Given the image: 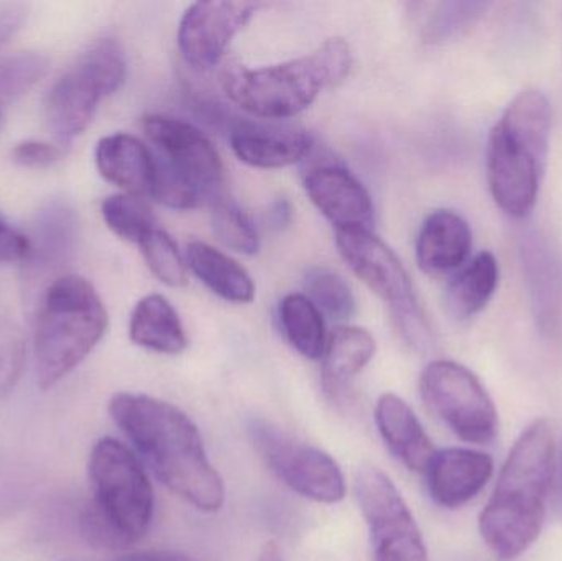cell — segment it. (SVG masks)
<instances>
[{"instance_id":"cell-1","label":"cell","mask_w":562,"mask_h":561,"mask_svg":"<svg viewBox=\"0 0 562 561\" xmlns=\"http://www.w3.org/2000/svg\"><path fill=\"white\" fill-rule=\"evenodd\" d=\"M109 414L168 490L203 513L223 507V478L183 411L148 395L119 392L109 402Z\"/></svg>"},{"instance_id":"cell-2","label":"cell","mask_w":562,"mask_h":561,"mask_svg":"<svg viewBox=\"0 0 562 561\" xmlns=\"http://www.w3.org/2000/svg\"><path fill=\"white\" fill-rule=\"evenodd\" d=\"M554 473L550 422L531 424L512 448L479 519L482 539L502 560L527 552L543 529Z\"/></svg>"},{"instance_id":"cell-3","label":"cell","mask_w":562,"mask_h":561,"mask_svg":"<svg viewBox=\"0 0 562 561\" xmlns=\"http://www.w3.org/2000/svg\"><path fill=\"white\" fill-rule=\"evenodd\" d=\"M551 105L547 96L527 89L507 105L487 142V180L492 198L510 217L533 211L547 170Z\"/></svg>"},{"instance_id":"cell-4","label":"cell","mask_w":562,"mask_h":561,"mask_svg":"<svg viewBox=\"0 0 562 561\" xmlns=\"http://www.w3.org/2000/svg\"><path fill=\"white\" fill-rule=\"evenodd\" d=\"M92 500L81 516L91 546L124 549L144 539L154 517V490L134 451L102 438L89 457Z\"/></svg>"},{"instance_id":"cell-5","label":"cell","mask_w":562,"mask_h":561,"mask_svg":"<svg viewBox=\"0 0 562 561\" xmlns=\"http://www.w3.org/2000/svg\"><path fill=\"white\" fill-rule=\"evenodd\" d=\"M352 63L349 43L330 38L311 55L280 65L257 69L227 66L221 72V85L244 111L267 121H280L310 108L324 88L342 82Z\"/></svg>"},{"instance_id":"cell-6","label":"cell","mask_w":562,"mask_h":561,"mask_svg":"<svg viewBox=\"0 0 562 561\" xmlns=\"http://www.w3.org/2000/svg\"><path fill=\"white\" fill-rule=\"evenodd\" d=\"M109 316L85 277L65 273L40 295L35 325L36 381L43 391L58 384L99 345Z\"/></svg>"},{"instance_id":"cell-7","label":"cell","mask_w":562,"mask_h":561,"mask_svg":"<svg viewBox=\"0 0 562 561\" xmlns=\"http://www.w3.org/2000/svg\"><path fill=\"white\" fill-rule=\"evenodd\" d=\"M127 61L114 38L99 40L49 89L45 117L59 147H69L91 125L102 99L119 91Z\"/></svg>"},{"instance_id":"cell-8","label":"cell","mask_w":562,"mask_h":561,"mask_svg":"<svg viewBox=\"0 0 562 561\" xmlns=\"http://www.w3.org/2000/svg\"><path fill=\"white\" fill-rule=\"evenodd\" d=\"M336 246L349 269L389 305L403 339L416 351L429 349L431 326L395 253L370 229L336 231Z\"/></svg>"},{"instance_id":"cell-9","label":"cell","mask_w":562,"mask_h":561,"mask_svg":"<svg viewBox=\"0 0 562 561\" xmlns=\"http://www.w3.org/2000/svg\"><path fill=\"white\" fill-rule=\"evenodd\" d=\"M429 411L462 441L491 444L498 431L494 401L477 375L454 361H432L419 379Z\"/></svg>"},{"instance_id":"cell-10","label":"cell","mask_w":562,"mask_h":561,"mask_svg":"<svg viewBox=\"0 0 562 561\" xmlns=\"http://www.w3.org/2000/svg\"><path fill=\"white\" fill-rule=\"evenodd\" d=\"M249 430L260 457L291 491L319 504L346 497L342 471L326 451L293 440L266 420H252Z\"/></svg>"},{"instance_id":"cell-11","label":"cell","mask_w":562,"mask_h":561,"mask_svg":"<svg viewBox=\"0 0 562 561\" xmlns=\"http://www.w3.org/2000/svg\"><path fill=\"white\" fill-rule=\"evenodd\" d=\"M356 496L369 526L373 561H428L422 530L386 474L362 468L356 476Z\"/></svg>"},{"instance_id":"cell-12","label":"cell","mask_w":562,"mask_h":561,"mask_svg":"<svg viewBox=\"0 0 562 561\" xmlns=\"http://www.w3.org/2000/svg\"><path fill=\"white\" fill-rule=\"evenodd\" d=\"M144 132L157 150L158 164L196 188L201 197L220 198L223 161L200 128L170 115L151 114L144 119Z\"/></svg>"},{"instance_id":"cell-13","label":"cell","mask_w":562,"mask_h":561,"mask_svg":"<svg viewBox=\"0 0 562 561\" xmlns=\"http://www.w3.org/2000/svg\"><path fill=\"white\" fill-rule=\"evenodd\" d=\"M262 7L259 2H196L188 7L178 26V48L184 61L207 71L223 59L234 36Z\"/></svg>"},{"instance_id":"cell-14","label":"cell","mask_w":562,"mask_h":561,"mask_svg":"<svg viewBox=\"0 0 562 561\" xmlns=\"http://www.w3.org/2000/svg\"><path fill=\"white\" fill-rule=\"evenodd\" d=\"M304 190L314 206L340 229H370L373 204L369 191L336 161H317L304 171Z\"/></svg>"},{"instance_id":"cell-15","label":"cell","mask_w":562,"mask_h":561,"mask_svg":"<svg viewBox=\"0 0 562 561\" xmlns=\"http://www.w3.org/2000/svg\"><path fill=\"white\" fill-rule=\"evenodd\" d=\"M25 277L30 282L55 277L71 262L79 237L75 207L66 200H52L36 211L29 236Z\"/></svg>"},{"instance_id":"cell-16","label":"cell","mask_w":562,"mask_h":561,"mask_svg":"<svg viewBox=\"0 0 562 561\" xmlns=\"http://www.w3.org/2000/svg\"><path fill=\"white\" fill-rule=\"evenodd\" d=\"M432 500L458 509L474 500L494 474V460L482 451L448 448L436 451L425 471Z\"/></svg>"},{"instance_id":"cell-17","label":"cell","mask_w":562,"mask_h":561,"mask_svg":"<svg viewBox=\"0 0 562 561\" xmlns=\"http://www.w3.org/2000/svg\"><path fill=\"white\" fill-rule=\"evenodd\" d=\"M231 147L244 164L273 170L307 160L314 141L301 128L243 121L231 132Z\"/></svg>"},{"instance_id":"cell-18","label":"cell","mask_w":562,"mask_h":561,"mask_svg":"<svg viewBox=\"0 0 562 561\" xmlns=\"http://www.w3.org/2000/svg\"><path fill=\"white\" fill-rule=\"evenodd\" d=\"M472 250L468 221L454 211L429 214L416 239V262L428 276H445L461 269Z\"/></svg>"},{"instance_id":"cell-19","label":"cell","mask_w":562,"mask_h":561,"mask_svg":"<svg viewBox=\"0 0 562 561\" xmlns=\"http://www.w3.org/2000/svg\"><path fill=\"white\" fill-rule=\"evenodd\" d=\"M95 165L109 183L134 197H151L157 161L150 148L134 135L112 134L99 141Z\"/></svg>"},{"instance_id":"cell-20","label":"cell","mask_w":562,"mask_h":561,"mask_svg":"<svg viewBox=\"0 0 562 561\" xmlns=\"http://www.w3.org/2000/svg\"><path fill=\"white\" fill-rule=\"evenodd\" d=\"M375 422L392 453L408 470L425 473L436 450L409 405L398 395H382L376 402Z\"/></svg>"},{"instance_id":"cell-21","label":"cell","mask_w":562,"mask_h":561,"mask_svg":"<svg viewBox=\"0 0 562 561\" xmlns=\"http://www.w3.org/2000/svg\"><path fill=\"white\" fill-rule=\"evenodd\" d=\"M375 355V341L366 329L340 326L326 343L323 355V388L337 399L363 371Z\"/></svg>"},{"instance_id":"cell-22","label":"cell","mask_w":562,"mask_h":561,"mask_svg":"<svg viewBox=\"0 0 562 561\" xmlns=\"http://www.w3.org/2000/svg\"><path fill=\"white\" fill-rule=\"evenodd\" d=\"M128 335L135 345L160 355H180L188 346V336L177 310L157 293L144 296L135 305Z\"/></svg>"},{"instance_id":"cell-23","label":"cell","mask_w":562,"mask_h":561,"mask_svg":"<svg viewBox=\"0 0 562 561\" xmlns=\"http://www.w3.org/2000/svg\"><path fill=\"white\" fill-rule=\"evenodd\" d=\"M187 256L191 272L211 292L231 303L252 302L256 296V283L236 260L201 240L188 244Z\"/></svg>"},{"instance_id":"cell-24","label":"cell","mask_w":562,"mask_h":561,"mask_svg":"<svg viewBox=\"0 0 562 561\" xmlns=\"http://www.w3.org/2000/svg\"><path fill=\"white\" fill-rule=\"evenodd\" d=\"M498 277L501 269L497 259L488 250L469 260L446 289L449 315L462 322L481 313L497 290Z\"/></svg>"},{"instance_id":"cell-25","label":"cell","mask_w":562,"mask_h":561,"mask_svg":"<svg viewBox=\"0 0 562 561\" xmlns=\"http://www.w3.org/2000/svg\"><path fill=\"white\" fill-rule=\"evenodd\" d=\"M280 323L288 343L307 359L323 358L326 349L324 316L303 293H290L280 303Z\"/></svg>"},{"instance_id":"cell-26","label":"cell","mask_w":562,"mask_h":561,"mask_svg":"<svg viewBox=\"0 0 562 561\" xmlns=\"http://www.w3.org/2000/svg\"><path fill=\"white\" fill-rule=\"evenodd\" d=\"M422 35L426 42L442 43L461 35L485 15L487 2L422 3Z\"/></svg>"},{"instance_id":"cell-27","label":"cell","mask_w":562,"mask_h":561,"mask_svg":"<svg viewBox=\"0 0 562 561\" xmlns=\"http://www.w3.org/2000/svg\"><path fill=\"white\" fill-rule=\"evenodd\" d=\"M306 296L317 310L334 322H346L356 315V296L339 273L314 266L304 272Z\"/></svg>"},{"instance_id":"cell-28","label":"cell","mask_w":562,"mask_h":561,"mask_svg":"<svg viewBox=\"0 0 562 561\" xmlns=\"http://www.w3.org/2000/svg\"><path fill=\"white\" fill-rule=\"evenodd\" d=\"M101 213L115 236L137 246L157 227L147 201L134 194L121 193L105 198Z\"/></svg>"},{"instance_id":"cell-29","label":"cell","mask_w":562,"mask_h":561,"mask_svg":"<svg viewBox=\"0 0 562 561\" xmlns=\"http://www.w3.org/2000/svg\"><path fill=\"white\" fill-rule=\"evenodd\" d=\"M214 236L234 253L254 256L260 247L259 233L246 211L226 198L214 200L211 211Z\"/></svg>"},{"instance_id":"cell-30","label":"cell","mask_w":562,"mask_h":561,"mask_svg":"<svg viewBox=\"0 0 562 561\" xmlns=\"http://www.w3.org/2000/svg\"><path fill=\"white\" fill-rule=\"evenodd\" d=\"M48 69L49 59L42 53L20 52L0 58V104L22 98Z\"/></svg>"},{"instance_id":"cell-31","label":"cell","mask_w":562,"mask_h":561,"mask_svg":"<svg viewBox=\"0 0 562 561\" xmlns=\"http://www.w3.org/2000/svg\"><path fill=\"white\" fill-rule=\"evenodd\" d=\"M142 256L148 269L154 272L160 282L180 289L188 283L187 263L178 249L177 243L171 239L167 231L155 227L140 244Z\"/></svg>"},{"instance_id":"cell-32","label":"cell","mask_w":562,"mask_h":561,"mask_svg":"<svg viewBox=\"0 0 562 561\" xmlns=\"http://www.w3.org/2000/svg\"><path fill=\"white\" fill-rule=\"evenodd\" d=\"M25 366V343L20 336L0 339V397L13 391Z\"/></svg>"},{"instance_id":"cell-33","label":"cell","mask_w":562,"mask_h":561,"mask_svg":"<svg viewBox=\"0 0 562 561\" xmlns=\"http://www.w3.org/2000/svg\"><path fill=\"white\" fill-rule=\"evenodd\" d=\"M10 157L19 167L43 170V168L53 167L61 160L63 148L59 145L48 144V142L23 141L13 147Z\"/></svg>"},{"instance_id":"cell-34","label":"cell","mask_w":562,"mask_h":561,"mask_svg":"<svg viewBox=\"0 0 562 561\" xmlns=\"http://www.w3.org/2000/svg\"><path fill=\"white\" fill-rule=\"evenodd\" d=\"M30 253L26 234L7 223L0 214V263L25 262Z\"/></svg>"},{"instance_id":"cell-35","label":"cell","mask_w":562,"mask_h":561,"mask_svg":"<svg viewBox=\"0 0 562 561\" xmlns=\"http://www.w3.org/2000/svg\"><path fill=\"white\" fill-rule=\"evenodd\" d=\"M29 13V3L0 2V48L20 32Z\"/></svg>"},{"instance_id":"cell-36","label":"cell","mask_w":562,"mask_h":561,"mask_svg":"<svg viewBox=\"0 0 562 561\" xmlns=\"http://www.w3.org/2000/svg\"><path fill=\"white\" fill-rule=\"evenodd\" d=\"M114 561H200L183 556V553L170 552V550H145V552H132L119 557Z\"/></svg>"},{"instance_id":"cell-37","label":"cell","mask_w":562,"mask_h":561,"mask_svg":"<svg viewBox=\"0 0 562 561\" xmlns=\"http://www.w3.org/2000/svg\"><path fill=\"white\" fill-rule=\"evenodd\" d=\"M293 210H291L290 201L280 198L276 203H272L270 210L267 211V221L273 229H283L291 223Z\"/></svg>"}]
</instances>
